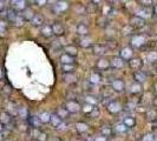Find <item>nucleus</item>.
Wrapping results in <instances>:
<instances>
[{
    "label": "nucleus",
    "instance_id": "nucleus-1",
    "mask_svg": "<svg viewBox=\"0 0 157 141\" xmlns=\"http://www.w3.org/2000/svg\"><path fill=\"white\" fill-rule=\"evenodd\" d=\"M129 26H130V27H132V28H135V29H140V28L144 27V20L135 15V16H132V18L130 19Z\"/></svg>",
    "mask_w": 157,
    "mask_h": 141
},
{
    "label": "nucleus",
    "instance_id": "nucleus-2",
    "mask_svg": "<svg viewBox=\"0 0 157 141\" xmlns=\"http://www.w3.org/2000/svg\"><path fill=\"white\" fill-rule=\"evenodd\" d=\"M80 110H81V107H80V105H79L76 100L68 101V104H66V111L69 113H77Z\"/></svg>",
    "mask_w": 157,
    "mask_h": 141
},
{
    "label": "nucleus",
    "instance_id": "nucleus-3",
    "mask_svg": "<svg viewBox=\"0 0 157 141\" xmlns=\"http://www.w3.org/2000/svg\"><path fill=\"white\" fill-rule=\"evenodd\" d=\"M144 42H145V38H144L143 35H135V37L131 39V45H132L134 47H136V48L142 47V46L144 45Z\"/></svg>",
    "mask_w": 157,
    "mask_h": 141
},
{
    "label": "nucleus",
    "instance_id": "nucleus-4",
    "mask_svg": "<svg viewBox=\"0 0 157 141\" xmlns=\"http://www.w3.org/2000/svg\"><path fill=\"white\" fill-rule=\"evenodd\" d=\"M108 111H109L110 113H112V114H116V113H119V112L122 111V106H121L119 102L112 101V102H110V104L108 105Z\"/></svg>",
    "mask_w": 157,
    "mask_h": 141
},
{
    "label": "nucleus",
    "instance_id": "nucleus-5",
    "mask_svg": "<svg viewBox=\"0 0 157 141\" xmlns=\"http://www.w3.org/2000/svg\"><path fill=\"white\" fill-rule=\"evenodd\" d=\"M136 16H138V18H141V19L144 20V19L151 16V12H150L148 8H140V9H137V12H136Z\"/></svg>",
    "mask_w": 157,
    "mask_h": 141
},
{
    "label": "nucleus",
    "instance_id": "nucleus-6",
    "mask_svg": "<svg viewBox=\"0 0 157 141\" xmlns=\"http://www.w3.org/2000/svg\"><path fill=\"white\" fill-rule=\"evenodd\" d=\"M129 65L132 69H138L143 66V61L140 58H132V59L129 60Z\"/></svg>",
    "mask_w": 157,
    "mask_h": 141
},
{
    "label": "nucleus",
    "instance_id": "nucleus-7",
    "mask_svg": "<svg viewBox=\"0 0 157 141\" xmlns=\"http://www.w3.org/2000/svg\"><path fill=\"white\" fill-rule=\"evenodd\" d=\"M112 88L115 91H117V92H123L124 88H125V84H124L123 80H119V79L113 80L112 81Z\"/></svg>",
    "mask_w": 157,
    "mask_h": 141
},
{
    "label": "nucleus",
    "instance_id": "nucleus-8",
    "mask_svg": "<svg viewBox=\"0 0 157 141\" xmlns=\"http://www.w3.org/2000/svg\"><path fill=\"white\" fill-rule=\"evenodd\" d=\"M51 28H52L53 34H56V35H58V37L64 34V28H63V26H62L60 24H58V22L53 24V25L51 26Z\"/></svg>",
    "mask_w": 157,
    "mask_h": 141
},
{
    "label": "nucleus",
    "instance_id": "nucleus-9",
    "mask_svg": "<svg viewBox=\"0 0 157 141\" xmlns=\"http://www.w3.org/2000/svg\"><path fill=\"white\" fill-rule=\"evenodd\" d=\"M64 51L66 52L65 54H68V55H70V57H72V58H75V57L78 54V51H77V48H76L75 46H72V45L65 46V47H64Z\"/></svg>",
    "mask_w": 157,
    "mask_h": 141
},
{
    "label": "nucleus",
    "instance_id": "nucleus-10",
    "mask_svg": "<svg viewBox=\"0 0 157 141\" xmlns=\"http://www.w3.org/2000/svg\"><path fill=\"white\" fill-rule=\"evenodd\" d=\"M132 49L130 47H124L121 51V59H131L132 57Z\"/></svg>",
    "mask_w": 157,
    "mask_h": 141
},
{
    "label": "nucleus",
    "instance_id": "nucleus-11",
    "mask_svg": "<svg viewBox=\"0 0 157 141\" xmlns=\"http://www.w3.org/2000/svg\"><path fill=\"white\" fill-rule=\"evenodd\" d=\"M50 122L55 126V127H57V128H59L62 125H63V122H62V119L57 115V114H51V119H50Z\"/></svg>",
    "mask_w": 157,
    "mask_h": 141
},
{
    "label": "nucleus",
    "instance_id": "nucleus-12",
    "mask_svg": "<svg viewBox=\"0 0 157 141\" xmlns=\"http://www.w3.org/2000/svg\"><path fill=\"white\" fill-rule=\"evenodd\" d=\"M13 8H15L17 11H25L26 9V2L21 1V0H17V1H12Z\"/></svg>",
    "mask_w": 157,
    "mask_h": 141
},
{
    "label": "nucleus",
    "instance_id": "nucleus-13",
    "mask_svg": "<svg viewBox=\"0 0 157 141\" xmlns=\"http://www.w3.org/2000/svg\"><path fill=\"white\" fill-rule=\"evenodd\" d=\"M68 8H69V4L66 1H58L55 5V9L57 12H63V11H66Z\"/></svg>",
    "mask_w": 157,
    "mask_h": 141
},
{
    "label": "nucleus",
    "instance_id": "nucleus-14",
    "mask_svg": "<svg viewBox=\"0 0 157 141\" xmlns=\"http://www.w3.org/2000/svg\"><path fill=\"white\" fill-rule=\"evenodd\" d=\"M97 67L100 68L102 71H105L110 67V61L106 60V59H99L98 62H97Z\"/></svg>",
    "mask_w": 157,
    "mask_h": 141
},
{
    "label": "nucleus",
    "instance_id": "nucleus-15",
    "mask_svg": "<svg viewBox=\"0 0 157 141\" xmlns=\"http://www.w3.org/2000/svg\"><path fill=\"white\" fill-rule=\"evenodd\" d=\"M134 78H135V80L137 81V84H140V82H144V81H145L147 75H145L143 72H141V71H136L135 74H134Z\"/></svg>",
    "mask_w": 157,
    "mask_h": 141
},
{
    "label": "nucleus",
    "instance_id": "nucleus-16",
    "mask_svg": "<svg viewBox=\"0 0 157 141\" xmlns=\"http://www.w3.org/2000/svg\"><path fill=\"white\" fill-rule=\"evenodd\" d=\"M110 65L112 67H115V68H121V67H123L124 62H123V59H121L119 57H117V58H113L112 59V61L110 62Z\"/></svg>",
    "mask_w": 157,
    "mask_h": 141
},
{
    "label": "nucleus",
    "instance_id": "nucleus-17",
    "mask_svg": "<svg viewBox=\"0 0 157 141\" xmlns=\"http://www.w3.org/2000/svg\"><path fill=\"white\" fill-rule=\"evenodd\" d=\"M60 61H62L63 65H72L75 60H73L72 57H70V55H68V54H63V55L60 57Z\"/></svg>",
    "mask_w": 157,
    "mask_h": 141
},
{
    "label": "nucleus",
    "instance_id": "nucleus-18",
    "mask_svg": "<svg viewBox=\"0 0 157 141\" xmlns=\"http://www.w3.org/2000/svg\"><path fill=\"white\" fill-rule=\"evenodd\" d=\"M40 32H41V34H43L44 37H46V38H50V37H51V35L53 34V32H52V28H51V26H47V25H45L44 27H41Z\"/></svg>",
    "mask_w": 157,
    "mask_h": 141
},
{
    "label": "nucleus",
    "instance_id": "nucleus-19",
    "mask_svg": "<svg viewBox=\"0 0 157 141\" xmlns=\"http://www.w3.org/2000/svg\"><path fill=\"white\" fill-rule=\"evenodd\" d=\"M38 118H39V120H40L41 124H47V122H50L51 114H49L47 112H43V113H40V115Z\"/></svg>",
    "mask_w": 157,
    "mask_h": 141
},
{
    "label": "nucleus",
    "instance_id": "nucleus-20",
    "mask_svg": "<svg viewBox=\"0 0 157 141\" xmlns=\"http://www.w3.org/2000/svg\"><path fill=\"white\" fill-rule=\"evenodd\" d=\"M77 33L80 34V35H86V34L89 33V28H87V26L84 25V24H79L78 26H77Z\"/></svg>",
    "mask_w": 157,
    "mask_h": 141
},
{
    "label": "nucleus",
    "instance_id": "nucleus-21",
    "mask_svg": "<svg viewBox=\"0 0 157 141\" xmlns=\"http://www.w3.org/2000/svg\"><path fill=\"white\" fill-rule=\"evenodd\" d=\"M43 24H44L43 16L36 14V15L33 16V19H32V25H33V26H40V25H43Z\"/></svg>",
    "mask_w": 157,
    "mask_h": 141
},
{
    "label": "nucleus",
    "instance_id": "nucleus-22",
    "mask_svg": "<svg viewBox=\"0 0 157 141\" xmlns=\"http://www.w3.org/2000/svg\"><path fill=\"white\" fill-rule=\"evenodd\" d=\"M79 44H80V46H81L83 48H89V47L92 46V41H91V39H89V38H81L80 41H79Z\"/></svg>",
    "mask_w": 157,
    "mask_h": 141
},
{
    "label": "nucleus",
    "instance_id": "nucleus-23",
    "mask_svg": "<svg viewBox=\"0 0 157 141\" xmlns=\"http://www.w3.org/2000/svg\"><path fill=\"white\" fill-rule=\"evenodd\" d=\"M89 81H90L91 84H93V85H97V84L100 82V75H99L98 73H92V74L90 75V78H89Z\"/></svg>",
    "mask_w": 157,
    "mask_h": 141
},
{
    "label": "nucleus",
    "instance_id": "nucleus-24",
    "mask_svg": "<svg viewBox=\"0 0 157 141\" xmlns=\"http://www.w3.org/2000/svg\"><path fill=\"white\" fill-rule=\"evenodd\" d=\"M123 125H125L128 128H131V127H134V126L136 125V121H135V119H134L132 117H128V118L124 119Z\"/></svg>",
    "mask_w": 157,
    "mask_h": 141
},
{
    "label": "nucleus",
    "instance_id": "nucleus-25",
    "mask_svg": "<svg viewBox=\"0 0 157 141\" xmlns=\"http://www.w3.org/2000/svg\"><path fill=\"white\" fill-rule=\"evenodd\" d=\"M34 15H36V14L33 13V11H32V9H30V8H26V9L24 11L23 18H24V20H25V19H26V20H32Z\"/></svg>",
    "mask_w": 157,
    "mask_h": 141
},
{
    "label": "nucleus",
    "instance_id": "nucleus-26",
    "mask_svg": "<svg viewBox=\"0 0 157 141\" xmlns=\"http://www.w3.org/2000/svg\"><path fill=\"white\" fill-rule=\"evenodd\" d=\"M76 127H77V131L79 133H85V132L89 131V125L85 124V122H78L76 125Z\"/></svg>",
    "mask_w": 157,
    "mask_h": 141
},
{
    "label": "nucleus",
    "instance_id": "nucleus-27",
    "mask_svg": "<svg viewBox=\"0 0 157 141\" xmlns=\"http://www.w3.org/2000/svg\"><path fill=\"white\" fill-rule=\"evenodd\" d=\"M142 92V86L140 85V84H134V85H131V87H130V93H132V94H138V93H141Z\"/></svg>",
    "mask_w": 157,
    "mask_h": 141
},
{
    "label": "nucleus",
    "instance_id": "nucleus-28",
    "mask_svg": "<svg viewBox=\"0 0 157 141\" xmlns=\"http://www.w3.org/2000/svg\"><path fill=\"white\" fill-rule=\"evenodd\" d=\"M30 124L32 125L33 128H38V127L41 125V122H40V120H39L38 117H32V118H30Z\"/></svg>",
    "mask_w": 157,
    "mask_h": 141
},
{
    "label": "nucleus",
    "instance_id": "nucleus-29",
    "mask_svg": "<svg viewBox=\"0 0 157 141\" xmlns=\"http://www.w3.org/2000/svg\"><path fill=\"white\" fill-rule=\"evenodd\" d=\"M147 118H148L149 120H151V121L157 120V111H155V110H150V111H148V113H147Z\"/></svg>",
    "mask_w": 157,
    "mask_h": 141
},
{
    "label": "nucleus",
    "instance_id": "nucleus-30",
    "mask_svg": "<svg viewBox=\"0 0 157 141\" xmlns=\"http://www.w3.org/2000/svg\"><path fill=\"white\" fill-rule=\"evenodd\" d=\"M0 120H1V122L2 124H8L9 121H11V118H9V115L7 114V113H1L0 114Z\"/></svg>",
    "mask_w": 157,
    "mask_h": 141
},
{
    "label": "nucleus",
    "instance_id": "nucleus-31",
    "mask_svg": "<svg viewBox=\"0 0 157 141\" xmlns=\"http://www.w3.org/2000/svg\"><path fill=\"white\" fill-rule=\"evenodd\" d=\"M64 79H65L66 82H70V84H71V82H73V84L76 82V77H75L72 73H70V74H65V75H64Z\"/></svg>",
    "mask_w": 157,
    "mask_h": 141
},
{
    "label": "nucleus",
    "instance_id": "nucleus-32",
    "mask_svg": "<svg viewBox=\"0 0 157 141\" xmlns=\"http://www.w3.org/2000/svg\"><path fill=\"white\" fill-rule=\"evenodd\" d=\"M147 59H148V61H150V62L157 61V52H150V53L147 55Z\"/></svg>",
    "mask_w": 157,
    "mask_h": 141
},
{
    "label": "nucleus",
    "instance_id": "nucleus-33",
    "mask_svg": "<svg viewBox=\"0 0 157 141\" xmlns=\"http://www.w3.org/2000/svg\"><path fill=\"white\" fill-rule=\"evenodd\" d=\"M13 21H14V24H15L17 26H23L25 20H24V18H23L21 15H17V16L14 18V20H13Z\"/></svg>",
    "mask_w": 157,
    "mask_h": 141
},
{
    "label": "nucleus",
    "instance_id": "nucleus-34",
    "mask_svg": "<svg viewBox=\"0 0 157 141\" xmlns=\"http://www.w3.org/2000/svg\"><path fill=\"white\" fill-rule=\"evenodd\" d=\"M81 111H83L84 113H91V112L93 111V106H91V105L86 104V105H84V106L81 107Z\"/></svg>",
    "mask_w": 157,
    "mask_h": 141
},
{
    "label": "nucleus",
    "instance_id": "nucleus-35",
    "mask_svg": "<svg viewBox=\"0 0 157 141\" xmlns=\"http://www.w3.org/2000/svg\"><path fill=\"white\" fill-rule=\"evenodd\" d=\"M105 52V48L103 47V46H100V45H94V53H97V54H103Z\"/></svg>",
    "mask_w": 157,
    "mask_h": 141
},
{
    "label": "nucleus",
    "instance_id": "nucleus-36",
    "mask_svg": "<svg viewBox=\"0 0 157 141\" xmlns=\"http://www.w3.org/2000/svg\"><path fill=\"white\" fill-rule=\"evenodd\" d=\"M63 71H64L66 74H70V73H72V71H73V66H72V65H63Z\"/></svg>",
    "mask_w": 157,
    "mask_h": 141
},
{
    "label": "nucleus",
    "instance_id": "nucleus-37",
    "mask_svg": "<svg viewBox=\"0 0 157 141\" xmlns=\"http://www.w3.org/2000/svg\"><path fill=\"white\" fill-rule=\"evenodd\" d=\"M68 113H69V112H68L66 110H58V111H57V115H58L60 119H62V118H66V117H68Z\"/></svg>",
    "mask_w": 157,
    "mask_h": 141
},
{
    "label": "nucleus",
    "instance_id": "nucleus-38",
    "mask_svg": "<svg viewBox=\"0 0 157 141\" xmlns=\"http://www.w3.org/2000/svg\"><path fill=\"white\" fill-rule=\"evenodd\" d=\"M116 130H117L118 132H121V133H124V132L128 131V127H126L125 125H123V124H119V125L116 126Z\"/></svg>",
    "mask_w": 157,
    "mask_h": 141
},
{
    "label": "nucleus",
    "instance_id": "nucleus-39",
    "mask_svg": "<svg viewBox=\"0 0 157 141\" xmlns=\"http://www.w3.org/2000/svg\"><path fill=\"white\" fill-rule=\"evenodd\" d=\"M19 115H20L23 119H25V118L27 117V110H26L25 107H20V108H19Z\"/></svg>",
    "mask_w": 157,
    "mask_h": 141
},
{
    "label": "nucleus",
    "instance_id": "nucleus-40",
    "mask_svg": "<svg viewBox=\"0 0 157 141\" xmlns=\"http://www.w3.org/2000/svg\"><path fill=\"white\" fill-rule=\"evenodd\" d=\"M85 101H86L89 105H91V106H93V105H96V104H97V100H96L94 98H92V97H86Z\"/></svg>",
    "mask_w": 157,
    "mask_h": 141
},
{
    "label": "nucleus",
    "instance_id": "nucleus-41",
    "mask_svg": "<svg viewBox=\"0 0 157 141\" xmlns=\"http://www.w3.org/2000/svg\"><path fill=\"white\" fill-rule=\"evenodd\" d=\"M142 141H155V137L153 134H145L142 138Z\"/></svg>",
    "mask_w": 157,
    "mask_h": 141
},
{
    "label": "nucleus",
    "instance_id": "nucleus-42",
    "mask_svg": "<svg viewBox=\"0 0 157 141\" xmlns=\"http://www.w3.org/2000/svg\"><path fill=\"white\" fill-rule=\"evenodd\" d=\"M37 140L38 141H46L47 140V134L46 133H39V135H38V138H37Z\"/></svg>",
    "mask_w": 157,
    "mask_h": 141
},
{
    "label": "nucleus",
    "instance_id": "nucleus-43",
    "mask_svg": "<svg viewBox=\"0 0 157 141\" xmlns=\"http://www.w3.org/2000/svg\"><path fill=\"white\" fill-rule=\"evenodd\" d=\"M100 132H102L103 137H106V135H110V133H111V130H110V128H106V127H103Z\"/></svg>",
    "mask_w": 157,
    "mask_h": 141
},
{
    "label": "nucleus",
    "instance_id": "nucleus-44",
    "mask_svg": "<svg viewBox=\"0 0 157 141\" xmlns=\"http://www.w3.org/2000/svg\"><path fill=\"white\" fill-rule=\"evenodd\" d=\"M5 31H6V24H5V21L0 20V33L2 34V33H5Z\"/></svg>",
    "mask_w": 157,
    "mask_h": 141
},
{
    "label": "nucleus",
    "instance_id": "nucleus-45",
    "mask_svg": "<svg viewBox=\"0 0 157 141\" xmlns=\"http://www.w3.org/2000/svg\"><path fill=\"white\" fill-rule=\"evenodd\" d=\"M140 4H144V6H145V8H147V6L151 5L153 2H151L150 0H140Z\"/></svg>",
    "mask_w": 157,
    "mask_h": 141
},
{
    "label": "nucleus",
    "instance_id": "nucleus-46",
    "mask_svg": "<svg viewBox=\"0 0 157 141\" xmlns=\"http://www.w3.org/2000/svg\"><path fill=\"white\" fill-rule=\"evenodd\" d=\"M94 141H108V139H106L105 137L102 135V137H97V138L94 139Z\"/></svg>",
    "mask_w": 157,
    "mask_h": 141
},
{
    "label": "nucleus",
    "instance_id": "nucleus-47",
    "mask_svg": "<svg viewBox=\"0 0 157 141\" xmlns=\"http://www.w3.org/2000/svg\"><path fill=\"white\" fill-rule=\"evenodd\" d=\"M36 2H37L39 6H43V5H45V4H46V1H45V0H38V1H36Z\"/></svg>",
    "mask_w": 157,
    "mask_h": 141
},
{
    "label": "nucleus",
    "instance_id": "nucleus-48",
    "mask_svg": "<svg viewBox=\"0 0 157 141\" xmlns=\"http://www.w3.org/2000/svg\"><path fill=\"white\" fill-rule=\"evenodd\" d=\"M154 14H156L157 15V4L156 5H154Z\"/></svg>",
    "mask_w": 157,
    "mask_h": 141
},
{
    "label": "nucleus",
    "instance_id": "nucleus-49",
    "mask_svg": "<svg viewBox=\"0 0 157 141\" xmlns=\"http://www.w3.org/2000/svg\"><path fill=\"white\" fill-rule=\"evenodd\" d=\"M2 8H4V2L0 1V9H2Z\"/></svg>",
    "mask_w": 157,
    "mask_h": 141
},
{
    "label": "nucleus",
    "instance_id": "nucleus-50",
    "mask_svg": "<svg viewBox=\"0 0 157 141\" xmlns=\"http://www.w3.org/2000/svg\"><path fill=\"white\" fill-rule=\"evenodd\" d=\"M2 131V126H1V124H0V132Z\"/></svg>",
    "mask_w": 157,
    "mask_h": 141
},
{
    "label": "nucleus",
    "instance_id": "nucleus-51",
    "mask_svg": "<svg viewBox=\"0 0 157 141\" xmlns=\"http://www.w3.org/2000/svg\"><path fill=\"white\" fill-rule=\"evenodd\" d=\"M1 77H2V73H1V69H0V79H1Z\"/></svg>",
    "mask_w": 157,
    "mask_h": 141
},
{
    "label": "nucleus",
    "instance_id": "nucleus-52",
    "mask_svg": "<svg viewBox=\"0 0 157 141\" xmlns=\"http://www.w3.org/2000/svg\"><path fill=\"white\" fill-rule=\"evenodd\" d=\"M155 126H156V127H157V120H156V121H155Z\"/></svg>",
    "mask_w": 157,
    "mask_h": 141
}]
</instances>
